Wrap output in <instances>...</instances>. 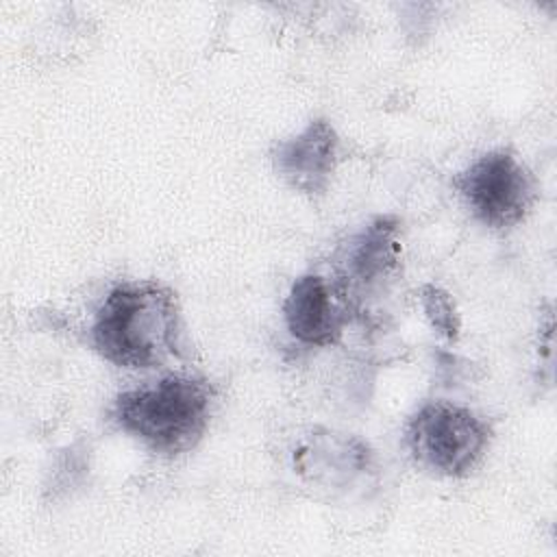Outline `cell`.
<instances>
[{
    "label": "cell",
    "mask_w": 557,
    "mask_h": 557,
    "mask_svg": "<svg viewBox=\"0 0 557 557\" xmlns=\"http://www.w3.org/2000/svg\"><path fill=\"white\" fill-rule=\"evenodd\" d=\"M455 187L470 213L490 228L516 226L537 198L535 176L505 148L476 157L457 174Z\"/></svg>",
    "instance_id": "obj_4"
},
{
    "label": "cell",
    "mask_w": 557,
    "mask_h": 557,
    "mask_svg": "<svg viewBox=\"0 0 557 557\" xmlns=\"http://www.w3.org/2000/svg\"><path fill=\"white\" fill-rule=\"evenodd\" d=\"M490 424L468 407L431 400L405 426V442L413 461L448 479L468 476L483 459L490 444Z\"/></svg>",
    "instance_id": "obj_3"
},
{
    "label": "cell",
    "mask_w": 557,
    "mask_h": 557,
    "mask_svg": "<svg viewBox=\"0 0 557 557\" xmlns=\"http://www.w3.org/2000/svg\"><path fill=\"white\" fill-rule=\"evenodd\" d=\"M396 231V218L381 215L344 246L337 285L346 298L355 289L363 292L381 287L396 272L400 263V242Z\"/></svg>",
    "instance_id": "obj_7"
},
{
    "label": "cell",
    "mask_w": 557,
    "mask_h": 557,
    "mask_svg": "<svg viewBox=\"0 0 557 557\" xmlns=\"http://www.w3.org/2000/svg\"><path fill=\"white\" fill-rule=\"evenodd\" d=\"M339 159V137L324 117L311 120L296 135L272 148V165L296 191L320 196L326 191Z\"/></svg>",
    "instance_id": "obj_6"
},
{
    "label": "cell",
    "mask_w": 557,
    "mask_h": 557,
    "mask_svg": "<svg viewBox=\"0 0 557 557\" xmlns=\"http://www.w3.org/2000/svg\"><path fill=\"white\" fill-rule=\"evenodd\" d=\"M420 300L433 329H437V333H442L444 337L455 339L459 335V315L453 298L435 285H424L420 289Z\"/></svg>",
    "instance_id": "obj_8"
},
{
    "label": "cell",
    "mask_w": 557,
    "mask_h": 557,
    "mask_svg": "<svg viewBox=\"0 0 557 557\" xmlns=\"http://www.w3.org/2000/svg\"><path fill=\"white\" fill-rule=\"evenodd\" d=\"M91 348L126 370L159 368L181 355V313L172 289L154 281L115 285L89 326Z\"/></svg>",
    "instance_id": "obj_1"
},
{
    "label": "cell",
    "mask_w": 557,
    "mask_h": 557,
    "mask_svg": "<svg viewBox=\"0 0 557 557\" xmlns=\"http://www.w3.org/2000/svg\"><path fill=\"white\" fill-rule=\"evenodd\" d=\"M213 387L205 379L170 374L122 392L111 416L115 424L152 453L176 457L194 448L207 431Z\"/></svg>",
    "instance_id": "obj_2"
},
{
    "label": "cell",
    "mask_w": 557,
    "mask_h": 557,
    "mask_svg": "<svg viewBox=\"0 0 557 557\" xmlns=\"http://www.w3.org/2000/svg\"><path fill=\"white\" fill-rule=\"evenodd\" d=\"M289 335L307 346L335 344L350 320V300L337 283L320 274L298 276L283 302Z\"/></svg>",
    "instance_id": "obj_5"
}]
</instances>
